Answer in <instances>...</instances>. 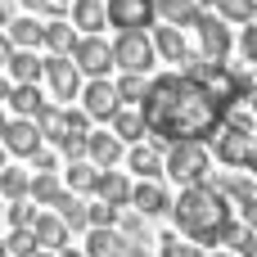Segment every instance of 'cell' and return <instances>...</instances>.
Segmentation results:
<instances>
[{"instance_id":"obj_1","label":"cell","mask_w":257,"mask_h":257,"mask_svg":"<svg viewBox=\"0 0 257 257\" xmlns=\"http://www.w3.org/2000/svg\"><path fill=\"white\" fill-rule=\"evenodd\" d=\"M140 117H145V136H154V145L172 149L185 140H199V145L212 140L217 126L226 122V108L190 72H163L149 81V90L140 99Z\"/></svg>"},{"instance_id":"obj_2","label":"cell","mask_w":257,"mask_h":257,"mask_svg":"<svg viewBox=\"0 0 257 257\" xmlns=\"http://www.w3.org/2000/svg\"><path fill=\"white\" fill-rule=\"evenodd\" d=\"M172 217H176V235L194 239L199 248L217 239V230L230 221V199L217 190V185H190L181 190V199L172 203Z\"/></svg>"},{"instance_id":"obj_3","label":"cell","mask_w":257,"mask_h":257,"mask_svg":"<svg viewBox=\"0 0 257 257\" xmlns=\"http://www.w3.org/2000/svg\"><path fill=\"white\" fill-rule=\"evenodd\" d=\"M212 149L226 167H253V154H257V131H253V117L244 113H226V122L217 126L212 136Z\"/></svg>"},{"instance_id":"obj_4","label":"cell","mask_w":257,"mask_h":257,"mask_svg":"<svg viewBox=\"0 0 257 257\" xmlns=\"http://www.w3.org/2000/svg\"><path fill=\"white\" fill-rule=\"evenodd\" d=\"M208 172H212V158L199 140H185V145H172L167 149V176L176 185H208Z\"/></svg>"},{"instance_id":"obj_5","label":"cell","mask_w":257,"mask_h":257,"mask_svg":"<svg viewBox=\"0 0 257 257\" xmlns=\"http://www.w3.org/2000/svg\"><path fill=\"white\" fill-rule=\"evenodd\" d=\"M154 41L145 36V32H122L117 41H113V63L122 68V72H136V77H145L149 68H154Z\"/></svg>"},{"instance_id":"obj_6","label":"cell","mask_w":257,"mask_h":257,"mask_svg":"<svg viewBox=\"0 0 257 257\" xmlns=\"http://www.w3.org/2000/svg\"><path fill=\"white\" fill-rule=\"evenodd\" d=\"M104 14L117 32H140V27H154L158 0H104Z\"/></svg>"},{"instance_id":"obj_7","label":"cell","mask_w":257,"mask_h":257,"mask_svg":"<svg viewBox=\"0 0 257 257\" xmlns=\"http://www.w3.org/2000/svg\"><path fill=\"white\" fill-rule=\"evenodd\" d=\"M72 63H77V72H86L90 81H99V77H108V68H113V45L99 41V36H81L77 50H72Z\"/></svg>"},{"instance_id":"obj_8","label":"cell","mask_w":257,"mask_h":257,"mask_svg":"<svg viewBox=\"0 0 257 257\" xmlns=\"http://www.w3.org/2000/svg\"><path fill=\"white\" fill-rule=\"evenodd\" d=\"M199 41H203V59H212V63H226V54H230V27L217 18V14H199Z\"/></svg>"},{"instance_id":"obj_9","label":"cell","mask_w":257,"mask_h":257,"mask_svg":"<svg viewBox=\"0 0 257 257\" xmlns=\"http://www.w3.org/2000/svg\"><path fill=\"white\" fill-rule=\"evenodd\" d=\"M0 145H5V154L32 158V154L41 149V131H36V122H32V117H14V122H5V131H0Z\"/></svg>"},{"instance_id":"obj_10","label":"cell","mask_w":257,"mask_h":257,"mask_svg":"<svg viewBox=\"0 0 257 257\" xmlns=\"http://www.w3.org/2000/svg\"><path fill=\"white\" fill-rule=\"evenodd\" d=\"M81 99H86V117H99V122H113V113L122 108V99H117V86H113L108 77L90 81V86L81 90Z\"/></svg>"},{"instance_id":"obj_11","label":"cell","mask_w":257,"mask_h":257,"mask_svg":"<svg viewBox=\"0 0 257 257\" xmlns=\"http://www.w3.org/2000/svg\"><path fill=\"white\" fill-rule=\"evenodd\" d=\"M45 77H50V86H54V95H59V99H72V95L81 90V72H77V63H72V59L50 54V59H45Z\"/></svg>"},{"instance_id":"obj_12","label":"cell","mask_w":257,"mask_h":257,"mask_svg":"<svg viewBox=\"0 0 257 257\" xmlns=\"http://www.w3.org/2000/svg\"><path fill=\"white\" fill-rule=\"evenodd\" d=\"M32 239H36V248H45V253H63L68 248V226L59 221V212L54 217H36V226H32Z\"/></svg>"},{"instance_id":"obj_13","label":"cell","mask_w":257,"mask_h":257,"mask_svg":"<svg viewBox=\"0 0 257 257\" xmlns=\"http://www.w3.org/2000/svg\"><path fill=\"white\" fill-rule=\"evenodd\" d=\"M86 154L99 172H113V163L122 158V140L108 136V131H95V136H86Z\"/></svg>"},{"instance_id":"obj_14","label":"cell","mask_w":257,"mask_h":257,"mask_svg":"<svg viewBox=\"0 0 257 257\" xmlns=\"http://www.w3.org/2000/svg\"><path fill=\"white\" fill-rule=\"evenodd\" d=\"M131 181L122 176V172H99V181H95V194H99V203H108V208H126L131 203Z\"/></svg>"},{"instance_id":"obj_15","label":"cell","mask_w":257,"mask_h":257,"mask_svg":"<svg viewBox=\"0 0 257 257\" xmlns=\"http://www.w3.org/2000/svg\"><path fill=\"white\" fill-rule=\"evenodd\" d=\"M131 203H136L140 217H158V212L172 208V199H167V190H163L158 181H140V185L131 190Z\"/></svg>"},{"instance_id":"obj_16","label":"cell","mask_w":257,"mask_h":257,"mask_svg":"<svg viewBox=\"0 0 257 257\" xmlns=\"http://www.w3.org/2000/svg\"><path fill=\"white\" fill-rule=\"evenodd\" d=\"M154 50H158L167 63H190V59H194L190 45H185V36H181V27H154Z\"/></svg>"},{"instance_id":"obj_17","label":"cell","mask_w":257,"mask_h":257,"mask_svg":"<svg viewBox=\"0 0 257 257\" xmlns=\"http://www.w3.org/2000/svg\"><path fill=\"white\" fill-rule=\"evenodd\" d=\"M72 27H81L86 36H95L99 27H108V14H104V0H72Z\"/></svg>"},{"instance_id":"obj_18","label":"cell","mask_w":257,"mask_h":257,"mask_svg":"<svg viewBox=\"0 0 257 257\" xmlns=\"http://www.w3.org/2000/svg\"><path fill=\"white\" fill-rule=\"evenodd\" d=\"M41 72H45V59H36V50H14V59H9L14 86H36Z\"/></svg>"},{"instance_id":"obj_19","label":"cell","mask_w":257,"mask_h":257,"mask_svg":"<svg viewBox=\"0 0 257 257\" xmlns=\"http://www.w3.org/2000/svg\"><path fill=\"white\" fill-rule=\"evenodd\" d=\"M77 41H81V36H77V27H72V23H45V41H41V45H45L50 54L68 59V54L77 50Z\"/></svg>"},{"instance_id":"obj_20","label":"cell","mask_w":257,"mask_h":257,"mask_svg":"<svg viewBox=\"0 0 257 257\" xmlns=\"http://www.w3.org/2000/svg\"><path fill=\"white\" fill-rule=\"evenodd\" d=\"M54 208H59V221H63L68 230H90V208H86L77 194H68V190H63V194L54 199Z\"/></svg>"},{"instance_id":"obj_21","label":"cell","mask_w":257,"mask_h":257,"mask_svg":"<svg viewBox=\"0 0 257 257\" xmlns=\"http://www.w3.org/2000/svg\"><path fill=\"white\" fill-rule=\"evenodd\" d=\"M199 5L194 0H158V18L167 23V27H194L199 23Z\"/></svg>"},{"instance_id":"obj_22","label":"cell","mask_w":257,"mask_h":257,"mask_svg":"<svg viewBox=\"0 0 257 257\" xmlns=\"http://www.w3.org/2000/svg\"><path fill=\"white\" fill-rule=\"evenodd\" d=\"M5 36L14 41V50H32V45L45 41V23H36V18H14Z\"/></svg>"},{"instance_id":"obj_23","label":"cell","mask_w":257,"mask_h":257,"mask_svg":"<svg viewBox=\"0 0 257 257\" xmlns=\"http://www.w3.org/2000/svg\"><path fill=\"white\" fill-rule=\"evenodd\" d=\"M5 104H9L18 117H32V122H36V117H41V108H45V99H41V90H36V86H14Z\"/></svg>"},{"instance_id":"obj_24","label":"cell","mask_w":257,"mask_h":257,"mask_svg":"<svg viewBox=\"0 0 257 257\" xmlns=\"http://www.w3.org/2000/svg\"><path fill=\"white\" fill-rule=\"evenodd\" d=\"M36 131H41V140H68V108H41V117H36Z\"/></svg>"},{"instance_id":"obj_25","label":"cell","mask_w":257,"mask_h":257,"mask_svg":"<svg viewBox=\"0 0 257 257\" xmlns=\"http://www.w3.org/2000/svg\"><path fill=\"white\" fill-rule=\"evenodd\" d=\"M95 181H99V172H95L90 163H72V167L63 172L68 194H95Z\"/></svg>"},{"instance_id":"obj_26","label":"cell","mask_w":257,"mask_h":257,"mask_svg":"<svg viewBox=\"0 0 257 257\" xmlns=\"http://www.w3.org/2000/svg\"><path fill=\"white\" fill-rule=\"evenodd\" d=\"M27 194L36 199V208H54V199L63 194V185H59V176H54V172H36Z\"/></svg>"},{"instance_id":"obj_27","label":"cell","mask_w":257,"mask_h":257,"mask_svg":"<svg viewBox=\"0 0 257 257\" xmlns=\"http://www.w3.org/2000/svg\"><path fill=\"white\" fill-rule=\"evenodd\" d=\"M126 163H131V172H136L140 181H158V172H163L158 154H154V149H145V145H136V149L126 154Z\"/></svg>"},{"instance_id":"obj_28","label":"cell","mask_w":257,"mask_h":257,"mask_svg":"<svg viewBox=\"0 0 257 257\" xmlns=\"http://www.w3.org/2000/svg\"><path fill=\"white\" fill-rule=\"evenodd\" d=\"M27 190H32V176H27L23 167H5V172H0V194H5L9 203L27 199Z\"/></svg>"},{"instance_id":"obj_29","label":"cell","mask_w":257,"mask_h":257,"mask_svg":"<svg viewBox=\"0 0 257 257\" xmlns=\"http://www.w3.org/2000/svg\"><path fill=\"white\" fill-rule=\"evenodd\" d=\"M113 136H117L122 145H126V140H140V136H145V117L131 113V108H117V113H113Z\"/></svg>"},{"instance_id":"obj_30","label":"cell","mask_w":257,"mask_h":257,"mask_svg":"<svg viewBox=\"0 0 257 257\" xmlns=\"http://www.w3.org/2000/svg\"><path fill=\"white\" fill-rule=\"evenodd\" d=\"M217 18H221V23H253L257 18V0H221V5H217Z\"/></svg>"},{"instance_id":"obj_31","label":"cell","mask_w":257,"mask_h":257,"mask_svg":"<svg viewBox=\"0 0 257 257\" xmlns=\"http://www.w3.org/2000/svg\"><path fill=\"white\" fill-rule=\"evenodd\" d=\"M158 244H163V257H203V248H199L194 239H185V235H176V230L163 235Z\"/></svg>"},{"instance_id":"obj_32","label":"cell","mask_w":257,"mask_h":257,"mask_svg":"<svg viewBox=\"0 0 257 257\" xmlns=\"http://www.w3.org/2000/svg\"><path fill=\"white\" fill-rule=\"evenodd\" d=\"M5 217H9V226H14V230H32L41 212H36L27 199H18V203H9V208H5Z\"/></svg>"},{"instance_id":"obj_33","label":"cell","mask_w":257,"mask_h":257,"mask_svg":"<svg viewBox=\"0 0 257 257\" xmlns=\"http://www.w3.org/2000/svg\"><path fill=\"white\" fill-rule=\"evenodd\" d=\"M32 253H36L32 230H9V239H5V257H32Z\"/></svg>"},{"instance_id":"obj_34","label":"cell","mask_w":257,"mask_h":257,"mask_svg":"<svg viewBox=\"0 0 257 257\" xmlns=\"http://www.w3.org/2000/svg\"><path fill=\"white\" fill-rule=\"evenodd\" d=\"M113 86H117V99H131V104H140V99H145V90H149V86H145V77H136V72H126V77H122V81H113Z\"/></svg>"},{"instance_id":"obj_35","label":"cell","mask_w":257,"mask_h":257,"mask_svg":"<svg viewBox=\"0 0 257 257\" xmlns=\"http://www.w3.org/2000/svg\"><path fill=\"white\" fill-rule=\"evenodd\" d=\"M113 226H117V208L90 203V230H113Z\"/></svg>"},{"instance_id":"obj_36","label":"cell","mask_w":257,"mask_h":257,"mask_svg":"<svg viewBox=\"0 0 257 257\" xmlns=\"http://www.w3.org/2000/svg\"><path fill=\"white\" fill-rule=\"evenodd\" d=\"M86 126H90V117H86V108H68V136H90Z\"/></svg>"},{"instance_id":"obj_37","label":"cell","mask_w":257,"mask_h":257,"mask_svg":"<svg viewBox=\"0 0 257 257\" xmlns=\"http://www.w3.org/2000/svg\"><path fill=\"white\" fill-rule=\"evenodd\" d=\"M239 50H244V59H248V63H257V23H248V27H244Z\"/></svg>"},{"instance_id":"obj_38","label":"cell","mask_w":257,"mask_h":257,"mask_svg":"<svg viewBox=\"0 0 257 257\" xmlns=\"http://www.w3.org/2000/svg\"><path fill=\"white\" fill-rule=\"evenodd\" d=\"M239 221H244L248 235H257V199H244V203H239Z\"/></svg>"},{"instance_id":"obj_39","label":"cell","mask_w":257,"mask_h":257,"mask_svg":"<svg viewBox=\"0 0 257 257\" xmlns=\"http://www.w3.org/2000/svg\"><path fill=\"white\" fill-rule=\"evenodd\" d=\"M59 149H63V154H68L72 163H81V158H86V136H68V140H63Z\"/></svg>"},{"instance_id":"obj_40","label":"cell","mask_w":257,"mask_h":257,"mask_svg":"<svg viewBox=\"0 0 257 257\" xmlns=\"http://www.w3.org/2000/svg\"><path fill=\"white\" fill-rule=\"evenodd\" d=\"M140 230H145V217H140V212H136V217H126V221H122V230H117V235H122V239H131V244H136V239H140Z\"/></svg>"},{"instance_id":"obj_41","label":"cell","mask_w":257,"mask_h":257,"mask_svg":"<svg viewBox=\"0 0 257 257\" xmlns=\"http://www.w3.org/2000/svg\"><path fill=\"white\" fill-rule=\"evenodd\" d=\"M32 163H36V172H54V154H45V149H36Z\"/></svg>"},{"instance_id":"obj_42","label":"cell","mask_w":257,"mask_h":257,"mask_svg":"<svg viewBox=\"0 0 257 257\" xmlns=\"http://www.w3.org/2000/svg\"><path fill=\"white\" fill-rule=\"evenodd\" d=\"M9 59H14V41L0 32V68H9Z\"/></svg>"},{"instance_id":"obj_43","label":"cell","mask_w":257,"mask_h":257,"mask_svg":"<svg viewBox=\"0 0 257 257\" xmlns=\"http://www.w3.org/2000/svg\"><path fill=\"white\" fill-rule=\"evenodd\" d=\"M14 23V0H0V27Z\"/></svg>"},{"instance_id":"obj_44","label":"cell","mask_w":257,"mask_h":257,"mask_svg":"<svg viewBox=\"0 0 257 257\" xmlns=\"http://www.w3.org/2000/svg\"><path fill=\"white\" fill-rule=\"evenodd\" d=\"M239 257H257V235H248V239L239 244Z\"/></svg>"},{"instance_id":"obj_45","label":"cell","mask_w":257,"mask_h":257,"mask_svg":"<svg viewBox=\"0 0 257 257\" xmlns=\"http://www.w3.org/2000/svg\"><path fill=\"white\" fill-rule=\"evenodd\" d=\"M23 5H27V9H41V14L50 9V0H23Z\"/></svg>"},{"instance_id":"obj_46","label":"cell","mask_w":257,"mask_h":257,"mask_svg":"<svg viewBox=\"0 0 257 257\" xmlns=\"http://www.w3.org/2000/svg\"><path fill=\"white\" fill-rule=\"evenodd\" d=\"M9 90H14V86H9V81H5V77H0V104H5V99H9Z\"/></svg>"},{"instance_id":"obj_47","label":"cell","mask_w":257,"mask_h":257,"mask_svg":"<svg viewBox=\"0 0 257 257\" xmlns=\"http://www.w3.org/2000/svg\"><path fill=\"white\" fill-rule=\"evenodd\" d=\"M194 5H199V9H208V5H212V9H217V5H221V0H194Z\"/></svg>"},{"instance_id":"obj_48","label":"cell","mask_w":257,"mask_h":257,"mask_svg":"<svg viewBox=\"0 0 257 257\" xmlns=\"http://www.w3.org/2000/svg\"><path fill=\"white\" fill-rule=\"evenodd\" d=\"M248 104H253V113H257V86H253V95H248Z\"/></svg>"},{"instance_id":"obj_49","label":"cell","mask_w":257,"mask_h":257,"mask_svg":"<svg viewBox=\"0 0 257 257\" xmlns=\"http://www.w3.org/2000/svg\"><path fill=\"white\" fill-rule=\"evenodd\" d=\"M59 257H86V253H72V248H63V253H59Z\"/></svg>"},{"instance_id":"obj_50","label":"cell","mask_w":257,"mask_h":257,"mask_svg":"<svg viewBox=\"0 0 257 257\" xmlns=\"http://www.w3.org/2000/svg\"><path fill=\"white\" fill-rule=\"evenodd\" d=\"M0 172H5V145H0Z\"/></svg>"},{"instance_id":"obj_51","label":"cell","mask_w":257,"mask_h":257,"mask_svg":"<svg viewBox=\"0 0 257 257\" xmlns=\"http://www.w3.org/2000/svg\"><path fill=\"white\" fill-rule=\"evenodd\" d=\"M0 131H5V113H0Z\"/></svg>"},{"instance_id":"obj_52","label":"cell","mask_w":257,"mask_h":257,"mask_svg":"<svg viewBox=\"0 0 257 257\" xmlns=\"http://www.w3.org/2000/svg\"><path fill=\"white\" fill-rule=\"evenodd\" d=\"M0 257H5V239H0Z\"/></svg>"},{"instance_id":"obj_53","label":"cell","mask_w":257,"mask_h":257,"mask_svg":"<svg viewBox=\"0 0 257 257\" xmlns=\"http://www.w3.org/2000/svg\"><path fill=\"white\" fill-rule=\"evenodd\" d=\"M212 257H230V253H212Z\"/></svg>"},{"instance_id":"obj_54","label":"cell","mask_w":257,"mask_h":257,"mask_svg":"<svg viewBox=\"0 0 257 257\" xmlns=\"http://www.w3.org/2000/svg\"><path fill=\"white\" fill-rule=\"evenodd\" d=\"M253 172H257V154H253Z\"/></svg>"},{"instance_id":"obj_55","label":"cell","mask_w":257,"mask_h":257,"mask_svg":"<svg viewBox=\"0 0 257 257\" xmlns=\"http://www.w3.org/2000/svg\"><path fill=\"white\" fill-rule=\"evenodd\" d=\"M54 5H63V0H54Z\"/></svg>"},{"instance_id":"obj_56","label":"cell","mask_w":257,"mask_h":257,"mask_svg":"<svg viewBox=\"0 0 257 257\" xmlns=\"http://www.w3.org/2000/svg\"><path fill=\"white\" fill-rule=\"evenodd\" d=\"M0 212H5V208H0Z\"/></svg>"}]
</instances>
